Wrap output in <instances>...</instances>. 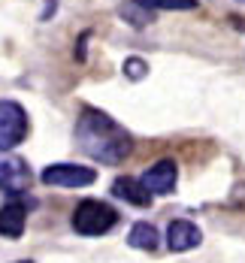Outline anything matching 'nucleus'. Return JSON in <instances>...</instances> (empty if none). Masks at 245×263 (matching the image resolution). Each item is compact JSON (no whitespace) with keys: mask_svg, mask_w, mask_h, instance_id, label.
Here are the masks:
<instances>
[{"mask_svg":"<svg viewBox=\"0 0 245 263\" xmlns=\"http://www.w3.org/2000/svg\"><path fill=\"white\" fill-rule=\"evenodd\" d=\"M27 227V206L22 200L3 203L0 206V236L6 239H22Z\"/></svg>","mask_w":245,"mask_h":263,"instance_id":"7","label":"nucleus"},{"mask_svg":"<svg viewBox=\"0 0 245 263\" xmlns=\"http://www.w3.org/2000/svg\"><path fill=\"white\" fill-rule=\"evenodd\" d=\"M112 194H115L118 200L130 203V206H139V209L152 206V197H155V194L142 184V179H130V176L115 179V182H112Z\"/></svg>","mask_w":245,"mask_h":263,"instance_id":"8","label":"nucleus"},{"mask_svg":"<svg viewBox=\"0 0 245 263\" xmlns=\"http://www.w3.org/2000/svg\"><path fill=\"white\" fill-rule=\"evenodd\" d=\"M148 9H197V0H139Z\"/></svg>","mask_w":245,"mask_h":263,"instance_id":"12","label":"nucleus"},{"mask_svg":"<svg viewBox=\"0 0 245 263\" xmlns=\"http://www.w3.org/2000/svg\"><path fill=\"white\" fill-rule=\"evenodd\" d=\"M33 184V173L25 158L12 155L9 148H0V191L9 197H22Z\"/></svg>","mask_w":245,"mask_h":263,"instance_id":"3","label":"nucleus"},{"mask_svg":"<svg viewBox=\"0 0 245 263\" xmlns=\"http://www.w3.org/2000/svg\"><path fill=\"white\" fill-rule=\"evenodd\" d=\"M15 263H33V260H15Z\"/></svg>","mask_w":245,"mask_h":263,"instance_id":"14","label":"nucleus"},{"mask_svg":"<svg viewBox=\"0 0 245 263\" xmlns=\"http://www.w3.org/2000/svg\"><path fill=\"white\" fill-rule=\"evenodd\" d=\"M127 245H134L139 251H155V248H158V230H155L152 224L139 221V224L130 227V233H127Z\"/></svg>","mask_w":245,"mask_h":263,"instance_id":"10","label":"nucleus"},{"mask_svg":"<svg viewBox=\"0 0 245 263\" xmlns=\"http://www.w3.org/2000/svg\"><path fill=\"white\" fill-rule=\"evenodd\" d=\"M27 112L15 100H0V148H15L27 139Z\"/></svg>","mask_w":245,"mask_h":263,"instance_id":"4","label":"nucleus"},{"mask_svg":"<svg viewBox=\"0 0 245 263\" xmlns=\"http://www.w3.org/2000/svg\"><path fill=\"white\" fill-rule=\"evenodd\" d=\"M166 242H169V248H173L176 254H182V251L197 248V245L203 242V233H200V227L191 224V221H173V224L166 227Z\"/></svg>","mask_w":245,"mask_h":263,"instance_id":"9","label":"nucleus"},{"mask_svg":"<svg viewBox=\"0 0 245 263\" xmlns=\"http://www.w3.org/2000/svg\"><path fill=\"white\" fill-rule=\"evenodd\" d=\"M145 70H148V64H145L142 58H127V61H124V76H127V79H134V82L145 79Z\"/></svg>","mask_w":245,"mask_h":263,"instance_id":"13","label":"nucleus"},{"mask_svg":"<svg viewBox=\"0 0 245 263\" xmlns=\"http://www.w3.org/2000/svg\"><path fill=\"white\" fill-rule=\"evenodd\" d=\"M118 212L103 200H82L73 212V230L79 236H103L115 227Z\"/></svg>","mask_w":245,"mask_h":263,"instance_id":"2","label":"nucleus"},{"mask_svg":"<svg viewBox=\"0 0 245 263\" xmlns=\"http://www.w3.org/2000/svg\"><path fill=\"white\" fill-rule=\"evenodd\" d=\"M118 15H121L124 22H130L134 27H145L148 22H155V9L142 6L139 0H124V3L118 6Z\"/></svg>","mask_w":245,"mask_h":263,"instance_id":"11","label":"nucleus"},{"mask_svg":"<svg viewBox=\"0 0 245 263\" xmlns=\"http://www.w3.org/2000/svg\"><path fill=\"white\" fill-rule=\"evenodd\" d=\"M76 142L91 160L109 163V166L127 160L130 148H134L130 133L124 130L115 118H109L106 112L91 109V106L82 109L79 121H76Z\"/></svg>","mask_w":245,"mask_h":263,"instance_id":"1","label":"nucleus"},{"mask_svg":"<svg viewBox=\"0 0 245 263\" xmlns=\"http://www.w3.org/2000/svg\"><path fill=\"white\" fill-rule=\"evenodd\" d=\"M40 179L54 187H85V184H94L97 173L91 166H79V163H52L43 170Z\"/></svg>","mask_w":245,"mask_h":263,"instance_id":"5","label":"nucleus"},{"mask_svg":"<svg viewBox=\"0 0 245 263\" xmlns=\"http://www.w3.org/2000/svg\"><path fill=\"white\" fill-rule=\"evenodd\" d=\"M176 179H179V166L173 160H158L155 166H148L142 173V184L152 191V194H173L176 191Z\"/></svg>","mask_w":245,"mask_h":263,"instance_id":"6","label":"nucleus"}]
</instances>
